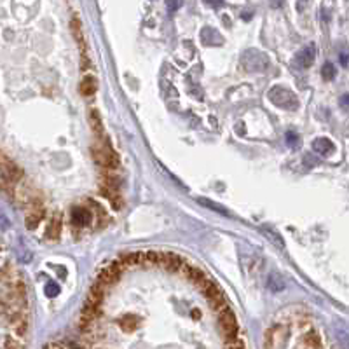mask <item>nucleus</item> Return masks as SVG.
Here are the masks:
<instances>
[{
	"label": "nucleus",
	"mask_w": 349,
	"mask_h": 349,
	"mask_svg": "<svg viewBox=\"0 0 349 349\" xmlns=\"http://www.w3.org/2000/svg\"><path fill=\"white\" fill-rule=\"evenodd\" d=\"M159 264H161L164 269L173 271V273H180L182 269L187 267L184 258L178 257V255H175V253H161V260H159Z\"/></svg>",
	"instance_id": "1a4fd4ad"
},
{
	"label": "nucleus",
	"mask_w": 349,
	"mask_h": 349,
	"mask_svg": "<svg viewBox=\"0 0 349 349\" xmlns=\"http://www.w3.org/2000/svg\"><path fill=\"white\" fill-rule=\"evenodd\" d=\"M333 148H335V145H333L328 138H316L313 142V150L316 152V154L323 155V157H326V155L332 154Z\"/></svg>",
	"instance_id": "4468645a"
},
{
	"label": "nucleus",
	"mask_w": 349,
	"mask_h": 349,
	"mask_svg": "<svg viewBox=\"0 0 349 349\" xmlns=\"http://www.w3.org/2000/svg\"><path fill=\"white\" fill-rule=\"evenodd\" d=\"M229 349H244L243 344L237 342V340H234V342H229Z\"/></svg>",
	"instance_id": "cd10ccee"
},
{
	"label": "nucleus",
	"mask_w": 349,
	"mask_h": 349,
	"mask_svg": "<svg viewBox=\"0 0 349 349\" xmlns=\"http://www.w3.org/2000/svg\"><path fill=\"white\" fill-rule=\"evenodd\" d=\"M267 287L273 292H281L285 288V281L280 274H271L269 280H267Z\"/></svg>",
	"instance_id": "6ab92c4d"
},
{
	"label": "nucleus",
	"mask_w": 349,
	"mask_h": 349,
	"mask_svg": "<svg viewBox=\"0 0 349 349\" xmlns=\"http://www.w3.org/2000/svg\"><path fill=\"white\" fill-rule=\"evenodd\" d=\"M182 4H184V0H166V7H168L169 13L178 11L182 7Z\"/></svg>",
	"instance_id": "a878e982"
},
{
	"label": "nucleus",
	"mask_w": 349,
	"mask_h": 349,
	"mask_svg": "<svg viewBox=\"0 0 349 349\" xmlns=\"http://www.w3.org/2000/svg\"><path fill=\"white\" fill-rule=\"evenodd\" d=\"M2 349H23V344L16 339V337H11V335H6L4 339V346Z\"/></svg>",
	"instance_id": "4be33fe9"
},
{
	"label": "nucleus",
	"mask_w": 349,
	"mask_h": 349,
	"mask_svg": "<svg viewBox=\"0 0 349 349\" xmlns=\"http://www.w3.org/2000/svg\"><path fill=\"white\" fill-rule=\"evenodd\" d=\"M59 229H61V222H59V218H53V220L49 222V227H47L46 236L49 237V239H58Z\"/></svg>",
	"instance_id": "aec40b11"
},
{
	"label": "nucleus",
	"mask_w": 349,
	"mask_h": 349,
	"mask_svg": "<svg viewBox=\"0 0 349 349\" xmlns=\"http://www.w3.org/2000/svg\"><path fill=\"white\" fill-rule=\"evenodd\" d=\"M70 217H72V222L77 225V227H84V225L91 224V211L84 206H73L72 211H70Z\"/></svg>",
	"instance_id": "9d476101"
},
{
	"label": "nucleus",
	"mask_w": 349,
	"mask_h": 349,
	"mask_svg": "<svg viewBox=\"0 0 349 349\" xmlns=\"http://www.w3.org/2000/svg\"><path fill=\"white\" fill-rule=\"evenodd\" d=\"M70 30H72L73 39H75L77 46H79V49H80V58H82V70H86V68H89L88 46H86V40H84L82 25H80V20L77 16H73L72 21H70Z\"/></svg>",
	"instance_id": "423d86ee"
},
{
	"label": "nucleus",
	"mask_w": 349,
	"mask_h": 349,
	"mask_svg": "<svg viewBox=\"0 0 349 349\" xmlns=\"http://www.w3.org/2000/svg\"><path fill=\"white\" fill-rule=\"evenodd\" d=\"M204 4H208V6L213 7V9H218V7L224 6V0H204Z\"/></svg>",
	"instance_id": "bb28decb"
},
{
	"label": "nucleus",
	"mask_w": 349,
	"mask_h": 349,
	"mask_svg": "<svg viewBox=\"0 0 349 349\" xmlns=\"http://www.w3.org/2000/svg\"><path fill=\"white\" fill-rule=\"evenodd\" d=\"M201 288H203L204 295L208 297V300H210V302H211V306H213V309H217L218 313H220L222 309H225V307H227V304H225V297H224V293H222L220 288H218L217 285H215L211 280H208L206 283H204Z\"/></svg>",
	"instance_id": "0eeeda50"
},
{
	"label": "nucleus",
	"mask_w": 349,
	"mask_h": 349,
	"mask_svg": "<svg viewBox=\"0 0 349 349\" xmlns=\"http://www.w3.org/2000/svg\"><path fill=\"white\" fill-rule=\"evenodd\" d=\"M201 40L204 46H220L222 44V37L220 33L217 32L215 28H203L201 32Z\"/></svg>",
	"instance_id": "ddd939ff"
},
{
	"label": "nucleus",
	"mask_w": 349,
	"mask_h": 349,
	"mask_svg": "<svg viewBox=\"0 0 349 349\" xmlns=\"http://www.w3.org/2000/svg\"><path fill=\"white\" fill-rule=\"evenodd\" d=\"M89 124H91L93 131L96 133L98 138H103V136H105V129H103V122H102V117H100L98 110L93 109L91 112H89Z\"/></svg>",
	"instance_id": "2eb2a0df"
},
{
	"label": "nucleus",
	"mask_w": 349,
	"mask_h": 349,
	"mask_svg": "<svg viewBox=\"0 0 349 349\" xmlns=\"http://www.w3.org/2000/svg\"><path fill=\"white\" fill-rule=\"evenodd\" d=\"M304 346L307 349H323V342H321V337L316 330H311L304 335Z\"/></svg>",
	"instance_id": "dca6fc26"
},
{
	"label": "nucleus",
	"mask_w": 349,
	"mask_h": 349,
	"mask_svg": "<svg viewBox=\"0 0 349 349\" xmlns=\"http://www.w3.org/2000/svg\"><path fill=\"white\" fill-rule=\"evenodd\" d=\"M241 65L246 72H264L269 66V59L264 53L257 49L244 51L243 56H241Z\"/></svg>",
	"instance_id": "20e7f679"
},
{
	"label": "nucleus",
	"mask_w": 349,
	"mask_h": 349,
	"mask_svg": "<svg viewBox=\"0 0 349 349\" xmlns=\"http://www.w3.org/2000/svg\"><path fill=\"white\" fill-rule=\"evenodd\" d=\"M119 325H121V328L126 330V332H133V330L138 328L140 320L136 316H133V314H128V316H124V318H121V320H119Z\"/></svg>",
	"instance_id": "a211bd4d"
},
{
	"label": "nucleus",
	"mask_w": 349,
	"mask_h": 349,
	"mask_svg": "<svg viewBox=\"0 0 349 349\" xmlns=\"http://www.w3.org/2000/svg\"><path fill=\"white\" fill-rule=\"evenodd\" d=\"M80 93H82L84 96H93L96 93V89H98V82H96L95 77L91 75H86L82 80H80Z\"/></svg>",
	"instance_id": "f3484780"
},
{
	"label": "nucleus",
	"mask_w": 349,
	"mask_h": 349,
	"mask_svg": "<svg viewBox=\"0 0 349 349\" xmlns=\"http://www.w3.org/2000/svg\"><path fill=\"white\" fill-rule=\"evenodd\" d=\"M340 105H342V107H349V95H344L342 98H340Z\"/></svg>",
	"instance_id": "7c9ffc66"
},
{
	"label": "nucleus",
	"mask_w": 349,
	"mask_h": 349,
	"mask_svg": "<svg viewBox=\"0 0 349 349\" xmlns=\"http://www.w3.org/2000/svg\"><path fill=\"white\" fill-rule=\"evenodd\" d=\"M198 201H199V203H201V204H203V206H206V208H211V210H215V211H217V213H220V215H227V217H229V215H231V213H229V211H227V210H225V208H220V206H218V204H217V203L210 201V199H204V198H199V199H198Z\"/></svg>",
	"instance_id": "412c9836"
},
{
	"label": "nucleus",
	"mask_w": 349,
	"mask_h": 349,
	"mask_svg": "<svg viewBox=\"0 0 349 349\" xmlns=\"http://www.w3.org/2000/svg\"><path fill=\"white\" fill-rule=\"evenodd\" d=\"M340 59H342L344 66H346V65H347V63H349V56H347V54H340Z\"/></svg>",
	"instance_id": "2f4dec72"
},
{
	"label": "nucleus",
	"mask_w": 349,
	"mask_h": 349,
	"mask_svg": "<svg viewBox=\"0 0 349 349\" xmlns=\"http://www.w3.org/2000/svg\"><path fill=\"white\" fill-rule=\"evenodd\" d=\"M314 58H316V46H314V44H307L306 47H302V49L295 54L293 65H295L297 68H309L314 63Z\"/></svg>",
	"instance_id": "6e6552de"
},
{
	"label": "nucleus",
	"mask_w": 349,
	"mask_h": 349,
	"mask_svg": "<svg viewBox=\"0 0 349 349\" xmlns=\"http://www.w3.org/2000/svg\"><path fill=\"white\" fill-rule=\"evenodd\" d=\"M93 157L98 162L100 166L107 169H114L117 166V155L116 152L112 150V147L109 145V142H98L93 145Z\"/></svg>",
	"instance_id": "7ed1b4c3"
},
{
	"label": "nucleus",
	"mask_w": 349,
	"mask_h": 349,
	"mask_svg": "<svg viewBox=\"0 0 349 349\" xmlns=\"http://www.w3.org/2000/svg\"><path fill=\"white\" fill-rule=\"evenodd\" d=\"M283 2H285V0H269V4L274 7V9H278V7L283 6Z\"/></svg>",
	"instance_id": "c85d7f7f"
},
{
	"label": "nucleus",
	"mask_w": 349,
	"mask_h": 349,
	"mask_svg": "<svg viewBox=\"0 0 349 349\" xmlns=\"http://www.w3.org/2000/svg\"><path fill=\"white\" fill-rule=\"evenodd\" d=\"M307 2H309V0H297V9L304 11V7L307 6Z\"/></svg>",
	"instance_id": "c756f323"
},
{
	"label": "nucleus",
	"mask_w": 349,
	"mask_h": 349,
	"mask_svg": "<svg viewBox=\"0 0 349 349\" xmlns=\"http://www.w3.org/2000/svg\"><path fill=\"white\" fill-rule=\"evenodd\" d=\"M44 215V208H40V204H33L32 211L27 215V220H25V225H27L28 231H35L39 227L40 220H42Z\"/></svg>",
	"instance_id": "9b49d317"
},
{
	"label": "nucleus",
	"mask_w": 349,
	"mask_h": 349,
	"mask_svg": "<svg viewBox=\"0 0 349 349\" xmlns=\"http://www.w3.org/2000/svg\"><path fill=\"white\" fill-rule=\"evenodd\" d=\"M21 178V171L14 162H11L6 155H2V185L4 191L11 192V189H14L16 182Z\"/></svg>",
	"instance_id": "39448f33"
},
{
	"label": "nucleus",
	"mask_w": 349,
	"mask_h": 349,
	"mask_svg": "<svg viewBox=\"0 0 349 349\" xmlns=\"http://www.w3.org/2000/svg\"><path fill=\"white\" fill-rule=\"evenodd\" d=\"M218 326H220V332L224 335V339L227 342H234L237 340V332H239V326H237V320L234 316V313L229 307L220 311V316H218Z\"/></svg>",
	"instance_id": "f03ea898"
},
{
	"label": "nucleus",
	"mask_w": 349,
	"mask_h": 349,
	"mask_svg": "<svg viewBox=\"0 0 349 349\" xmlns=\"http://www.w3.org/2000/svg\"><path fill=\"white\" fill-rule=\"evenodd\" d=\"M119 274H121V266L119 264H114V266L107 267L105 271L100 273V278H98V283L102 285H112L117 281Z\"/></svg>",
	"instance_id": "f8f14e48"
},
{
	"label": "nucleus",
	"mask_w": 349,
	"mask_h": 349,
	"mask_svg": "<svg viewBox=\"0 0 349 349\" xmlns=\"http://www.w3.org/2000/svg\"><path fill=\"white\" fill-rule=\"evenodd\" d=\"M299 135H297V133H293V131H288L287 133V145L288 147H297L299 145Z\"/></svg>",
	"instance_id": "b1692460"
},
{
	"label": "nucleus",
	"mask_w": 349,
	"mask_h": 349,
	"mask_svg": "<svg viewBox=\"0 0 349 349\" xmlns=\"http://www.w3.org/2000/svg\"><path fill=\"white\" fill-rule=\"evenodd\" d=\"M46 349H61V347L56 346V344H49V346H47Z\"/></svg>",
	"instance_id": "473e14b6"
},
{
	"label": "nucleus",
	"mask_w": 349,
	"mask_h": 349,
	"mask_svg": "<svg viewBox=\"0 0 349 349\" xmlns=\"http://www.w3.org/2000/svg\"><path fill=\"white\" fill-rule=\"evenodd\" d=\"M44 292H46L47 297H56L58 293H59V287H58L56 283H47L46 285V290H44Z\"/></svg>",
	"instance_id": "393cba45"
},
{
	"label": "nucleus",
	"mask_w": 349,
	"mask_h": 349,
	"mask_svg": "<svg viewBox=\"0 0 349 349\" xmlns=\"http://www.w3.org/2000/svg\"><path fill=\"white\" fill-rule=\"evenodd\" d=\"M335 66L332 65V63H325L323 65V68H321V75H323V79H326V80H332V79H335Z\"/></svg>",
	"instance_id": "5701e85b"
},
{
	"label": "nucleus",
	"mask_w": 349,
	"mask_h": 349,
	"mask_svg": "<svg viewBox=\"0 0 349 349\" xmlns=\"http://www.w3.org/2000/svg\"><path fill=\"white\" fill-rule=\"evenodd\" d=\"M267 98L274 103L276 107H281L285 110H295L299 107V100L293 95L290 89L283 88V86H274L269 89L267 93Z\"/></svg>",
	"instance_id": "f257e3e1"
}]
</instances>
